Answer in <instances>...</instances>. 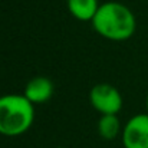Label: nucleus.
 Listing matches in <instances>:
<instances>
[{
    "label": "nucleus",
    "mask_w": 148,
    "mask_h": 148,
    "mask_svg": "<svg viewBox=\"0 0 148 148\" xmlns=\"http://www.w3.org/2000/svg\"><path fill=\"white\" fill-rule=\"evenodd\" d=\"M124 148H148V114L134 115L122 130Z\"/></svg>",
    "instance_id": "4"
},
{
    "label": "nucleus",
    "mask_w": 148,
    "mask_h": 148,
    "mask_svg": "<svg viewBox=\"0 0 148 148\" xmlns=\"http://www.w3.org/2000/svg\"><path fill=\"white\" fill-rule=\"evenodd\" d=\"M121 131V122L116 114L102 115L98 122V132L103 140H115Z\"/></svg>",
    "instance_id": "7"
},
{
    "label": "nucleus",
    "mask_w": 148,
    "mask_h": 148,
    "mask_svg": "<svg viewBox=\"0 0 148 148\" xmlns=\"http://www.w3.org/2000/svg\"><path fill=\"white\" fill-rule=\"evenodd\" d=\"M89 102L101 115L118 114L122 108V97L116 88L108 84H98L89 92Z\"/></svg>",
    "instance_id": "3"
},
{
    "label": "nucleus",
    "mask_w": 148,
    "mask_h": 148,
    "mask_svg": "<svg viewBox=\"0 0 148 148\" xmlns=\"http://www.w3.org/2000/svg\"><path fill=\"white\" fill-rule=\"evenodd\" d=\"M99 4L98 0H68V9L78 20H92Z\"/></svg>",
    "instance_id": "6"
},
{
    "label": "nucleus",
    "mask_w": 148,
    "mask_h": 148,
    "mask_svg": "<svg viewBox=\"0 0 148 148\" xmlns=\"http://www.w3.org/2000/svg\"><path fill=\"white\" fill-rule=\"evenodd\" d=\"M145 106H147V114H148V94H147V99H145Z\"/></svg>",
    "instance_id": "8"
},
{
    "label": "nucleus",
    "mask_w": 148,
    "mask_h": 148,
    "mask_svg": "<svg viewBox=\"0 0 148 148\" xmlns=\"http://www.w3.org/2000/svg\"><path fill=\"white\" fill-rule=\"evenodd\" d=\"M23 95L33 105L45 103L53 95V84L45 76H35L26 84Z\"/></svg>",
    "instance_id": "5"
},
{
    "label": "nucleus",
    "mask_w": 148,
    "mask_h": 148,
    "mask_svg": "<svg viewBox=\"0 0 148 148\" xmlns=\"http://www.w3.org/2000/svg\"><path fill=\"white\" fill-rule=\"evenodd\" d=\"M56 148H66V147H56Z\"/></svg>",
    "instance_id": "9"
},
{
    "label": "nucleus",
    "mask_w": 148,
    "mask_h": 148,
    "mask_svg": "<svg viewBox=\"0 0 148 148\" xmlns=\"http://www.w3.org/2000/svg\"><path fill=\"white\" fill-rule=\"evenodd\" d=\"M35 119L33 103L25 95L0 97V134L17 137L26 132Z\"/></svg>",
    "instance_id": "2"
},
{
    "label": "nucleus",
    "mask_w": 148,
    "mask_h": 148,
    "mask_svg": "<svg viewBox=\"0 0 148 148\" xmlns=\"http://www.w3.org/2000/svg\"><path fill=\"white\" fill-rule=\"evenodd\" d=\"M91 22L95 32L109 40H127L137 27L134 13L116 1L101 4Z\"/></svg>",
    "instance_id": "1"
}]
</instances>
